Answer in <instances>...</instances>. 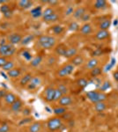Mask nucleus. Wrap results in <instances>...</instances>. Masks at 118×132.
<instances>
[{
	"mask_svg": "<svg viewBox=\"0 0 118 132\" xmlns=\"http://www.w3.org/2000/svg\"><path fill=\"white\" fill-rule=\"evenodd\" d=\"M56 38L51 35H42L38 39V45L44 50H50L56 45Z\"/></svg>",
	"mask_w": 118,
	"mask_h": 132,
	"instance_id": "obj_1",
	"label": "nucleus"
},
{
	"mask_svg": "<svg viewBox=\"0 0 118 132\" xmlns=\"http://www.w3.org/2000/svg\"><path fill=\"white\" fill-rule=\"evenodd\" d=\"M86 98L92 103L95 104L97 102H104L107 100V94L100 91H89L86 93Z\"/></svg>",
	"mask_w": 118,
	"mask_h": 132,
	"instance_id": "obj_2",
	"label": "nucleus"
},
{
	"mask_svg": "<svg viewBox=\"0 0 118 132\" xmlns=\"http://www.w3.org/2000/svg\"><path fill=\"white\" fill-rule=\"evenodd\" d=\"M62 126H63V122H62V119L59 118V116L50 118L47 122V128L49 131H57L61 129Z\"/></svg>",
	"mask_w": 118,
	"mask_h": 132,
	"instance_id": "obj_3",
	"label": "nucleus"
},
{
	"mask_svg": "<svg viewBox=\"0 0 118 132\" xmlns=\"http://www.w3.org/2000/svg\"><path fill=\"white\" fill-rule=\"evenodd\" d=\"M74 70H75V67L70 63H68V64L63 66V67L57 71V76H58L59 78H65V77L73 73Z\"/></svg>",
	"mask_w": 118,
	"mask_h": 132,
	"instance_id": "obj_4",
	"label": "nucleus"
},
{
	"mask_svg": "<svg viewBox=\"0 0 118 132\" xmlns=\"http://www.w3.org/2000/svg\"><path fill=\"white\" fill-rule=\"evenodd\" d=\"M56 88H53L51 86H49L44 91V99L47 102H52L54 101Z\"/></svg>",
	"mask_w": 118,
	"mask_h": 132,
	"instance_id": "obj_5",
	"label": "nucleus"
},
{
	"mask_svg": "<svg viewBox=\"0 0 118 132\" xmlns=\"http://www.w3.org/2000/svg\"><path fill=\"white\" fill-rule=\"evenodd\" d=\"M58 102H59V106L67 108V107H69V106L72 105L73 101H72V98L67 94V95H63V96L61 97V99L58 101Z\"/></svg>",
	"mask_w": 118,
	"mask_h": 132,
	"instance_id": "obj_6",
	"label": "nucleus"
},
{
	"mask_svg": "<svg viewBox=\"0 0 118 132\" xmlns=\"http://www.w3.org/2000/svg\"><path fill=\"white\" fill-rule=\"evenodd\" d=\"M8 41H9L10 44L14 46V45H16V44L20 43L21 41H22V36H21L20 34L13 33L8 36Z\"/></svg>",
	"mask_w": 118,
	"mask_h": 132,
	"instance_id": "obj_7",
	"label": "nucleus"
},
{
	"mask_svg": "<svg viewBox=\"0 0 118 132\" xmlns=\"http://www.w3.org/2000/svg\"><path fill=\"white\" fill-rule=\"evenodd\" d=\"M41 83H42V79L39 77H34V78H32L31 81L29 82V84L27 85V87L28 90H35L40 86Z\"/></svg>",
	"mask_w": 118,
	"mask_h": 132,
	"instance_id": "obj_8",
	"label": "nucleus"
},
{
	"mask_svg": "<svg viewBox=\"0 0 118 132\" xmlns=\"http://www.w3.org/2000/svg\"><path fill=\"white\" fill-rule=\"evenodd\" d=\"M86 13V9L83 6H80V7H78L77 9L74 10L73 12V17L76 20H81V18Z\"/></svg>",
	"mask_w": 118,
	"mask_h": 132,
	"instance_id": "obj_9",
	"label": "nucleus"
},
{
	"mask_svg": "<svg viewBox=\"0 0 118 132\" xmlns=\"http://www.w3.org/2000/svg\"><path fill=\"white\" fill-rule=\"evenodd\" d=\"M77 54H78V48H75V47H72V48H67L64 56L67 59H70L73 58L75 56H77Z\"/></svg>",
	"mask_w": 118,
	"mask_h": 132,
	"instance_id": "obj_10",
	"label": "nucleus"
},
{
	"mask_svg": "<svg viewBox=\"0 0 118 132\" xmlns=\"http://www.w3.org/2000/svg\"><path fill=\"white\" fill-rule=\"evenodd\" d=\"M109 32L108 30H99L95 34V38L98 41H104L109 37Z\"/></svg>",
	"mask_w": 118,
	"mask_h": 132,
	"instance_id": "obj_11",
	"label": "nucleus"
},
{
	"mask_svg": "<svg viewBox=\"0 0 118 132\" xmlns=\"http://www.w3.org/2000/svg\"><path fill=\"white\" fill-rule=\"evenodd\" d=\"M98 64H99V60L97 58H95V57H93V58L89 59V60L86 62L85 67V69L91 71V70L94 69L95 67H98Z\"/></svg>",
	"mask_w": 118,
	"mask_h": 132,
	"instance_id": "obj_12",
	"label": "nucleus"
},
{
	"mask_svg": "<svg viewBox=\"0 0 118 132\" xmlns=\"http://www.w3.org/2000/svg\"><path fill=\"white\" fill-rule=\"evenodd\" d=\"M93 32V27L88 23H85L80 28V33L82 35H89Z\"/></svg>",
	"mask_w": 118,
	"mask_h": 132,
	"instance_id": "obj_13",
	"label": "nucleus"
},
{
	"mask_svg": "<svg viewBox=\"0 0 118 132\" xmlns=\"http://www.w3.org/2000/svg\"><path fill=\"white\" fill-rule=\"evenodd\" d=\"M4 101L7 105H12L15 101H17V97L14 93H7V94L5 95V97L4 98Z\"/></svg>",
	"mask_w": 118,
	"mask_h": 132,
	"instance_id": "obj_14",
	"label": "nucleus"
},
{
	"mask_svg": "<svg viewBox=\"0 0 118 132\" xmlns=\"http://www.w3.org/2000/svg\"><path fill=\"white\" fill-rule=\"evenodd\" d=\"M70 63L76 67V66H80L84 63V57L80 55H77L75 56L73 58H72V61H70Z\"/></svg>",
	"mask_w": 118,
	"mask_h": 132,
	"instance_id": "obj_15",
	"label": "nucleus"
},
{
	"mask_svg": "<svg viewBox=\"0 0 118 132\" xmlns=\"http://www.w3.org/2000/svg\"><path fill=\"white\" fill-rule=\"evenodd\" d=\"M22 106H23V102L20 101V100L17 99V101L14 102L12 105H11V109H12V112L14 113H18L20 112L22 108Z\"/></svg>",
	"mask_w": 118,
	"mask_h": 132,
	"instance_id": "obj_16",
	"label": "nucleus"
},
{
	"mask_svg": "<svg viewBox=\"0 0 118 132\" xmlns=\"http://www.w3.org/2000/svg\"><path fill=\"white\" fill-rule=\"evenodd\" d=\"M12 47H13V45H12V44H10V43H7L4 46H0V55H1V56L5 57L7 56L8 52H9Z\"/></svg>",
	"mask_w": 118,
	"mask_h": 132,
	"instance_id": "obj_17",
	"label": "nucleus"
},
{
	"mask_svg": "<svg viewBox=\"0 0 118 132\" xmlns=\"http://www.w3.org/2000/svg\"><path fill=\"white\" fill-rule=\"evenodd\" d=\"M111 26V20L109 19H106L100 21V23L99 24V29L100 30H108V28Z\"/></svg>",
	"mask_w": 118,
	"mask_h": 132,
	"instance_id": "obj_18",
	"label": "nucleus"
},
{
	"mask_svg": "<svg viewBox=\"0 0 118 132\" xmlns=\"http://www.w3.org/2000/svg\"><path fill=\"white\" fill-rule=\"evenodd\" d=\"M94 110L97 113H102L107 109V104L105 102H97L94 104Z\"/></svg>",
	"mask_w": 118,
	"mask_h": 132,
	"instance_id": "obj_19",
	"label": "nucleus"
},
{
	"mask_svg": "<svg viewBox=\"0 0 118 132\" xmlns=\"http://www.w3.org/2000/svg\"><path fill=\"white\" fill-rule=\"evenodd\" d=\"M31 15L33 18H39V17L42 16V6H36V7L33 8L30 12Z\"/></svg>",
	"mask_w": 118,
	"mask_h": 132,
	"instance_id": "obj_20",
	"label": "nucleus"
},
{
	"mask_svg": "<svg viewBox=\"0 0 118 132\" xmlns=\"http://www.w3.org/2000/svg\"><path fill=\"white\" fill-rule=\"evenodd\" d=\"M18 5L21 9L27 10L31 8V6L33 5V2L29 1V0H20V1H19Z\"/></svg>",
	"mask_w": 118,
	"mask_h": 132,
	"instance_id": "obj_21",
	"label": "nucleus"
},
{
	"mask_svg": "<svg viewBox=\"0 0 118 132\" xmlns=\"http://www.w3.org/2000/svg\"><path fill=\"white\" fill-rule=\"evenodd\" d=\"M21 74V71L18 68H13L12 69L11 71H9L7 72V76L9 78H19Z\"/></svg>",
	"mask_w": 118,
	"mask_h": 132,
	"instance_id": "obj_22",
	"label": "nucleus"
},
{
	"mask_svg": "<svg viewBox=\"0 0 118 132\" xmlns=\"http://www.w3.org/2000/svg\"><path fill=\"white\" fill-rule=\"evenodd\" d=\"M41 129H42V124H41V122H35L29 126L28 131L29 132H40Z\"/></svg>",
	"mask_w": 118,
	"mask_h": 132,
	"instance_id": "obj_23",
	"label": "nucleus"
},
{
	"mask_svg": "<svg viewBox=\"0 0 118 132\" xmlns=\"http://www.w3.org/2000/svg\"><path fill=\"white\" fill-rule=\"evenodd\" d=\"M32 78H33V77H32V75L30 73H27V74H26V75H24L21 78V79L20 81V86H27V85L29 84V82L31 81Z\"/></svg>",
	"mask_w": 118,
	"mask_h": 132,
	"instance_id": "obj_24",
	"label": "nucleus"
},
{
	"mask_svg": "<svg viewBox=\"0 0 118 132\" xmlns=\"http://www.w3.org/2000/svg\"><path fill=\"white\" fill-rule=\"evenodd\" d=\"M67 112V108L64 107H61V106H58V107H56L54 109H53V113L57 116H64L65 113Z\"/></svg>",
	"mask_w": 118,
	"mask_h": 132,
	"instance_id": "obj_25",
	"label": "nucleus"
},
{
	"mask_svg": "<svg viewBox=\"0 0 118 132\" xmlns=\"http://www.w3.org/2000/svg\"><path fill=\"white\" fill-rule=\"evenodd\" d=\"M111 87H112L111 83L109 81H108V80H106V81H104L103 83L100 84V87H99V90H100V92H101V93H104V92L111 89Z\"/></svg>",
	"mask_w": 118,
	"mask_h": 132,
	"instance_id": "obj_26",
	"label": "nucleus"
},
{
	"mask_svg": "<svg viewBox=\"0 0 118 132\" xmlns=\"http://www.w3.org/2000/svg\"><path fill=\"white\" fill-rule=\"evenodd\" d=\"M59 19V16L57 13H53L52 15L50 16H48V17H45L43 18V20L45 22H48V23H51V22H56V21H57Z\"/></svg>",
	"mask_w": 118,
	"mask_h": 132,
	"instance_id": "obj_27",
	"label": "nucleus"
},
{
	"mask_svg": "<svg viewBox=\"0 0 118 132\" xmlns=\"http://www.w3.org/2000/svg\"><path fill=\"white\" fill-rule=\"evenodd\" d=\"M102 71H103V69L100 67H95L94 69L91 70V71H90V75H91L93 78H97L100 75V74L102 73Z\"/></svg>",
	"mask_w": 118,
	"mask_h": 132,
	"instance_id": "obj_28",
	"label": "nucleus"
},
{
	"mask_svg": "<svg viewBox=\"0 0 118 132\" xmlns=\"http://www.w3.org/2000/svg\"><path fill=\"white\" fill-rule=\"evenodd\" d=\"M66 50H67V47H66L65 45H64V44H60V45H58L57 48H56L55 51L58 56H64Z\"/></svg>",
	"mask_w": 118,
	"mask_h": 132,
	"instance_id": "obj_29",
	"label": "nucleus"
},
{
	"mask_svg": "<svg viewBox=\"0 0 118 132\" xmlns=\"http://www.w3.org/2000/svg\"><path fill=\"white\" fill-rule=\"evenodd\" d=\"M106 5H107V2L105 0H97V1L94 2V5H93L94 8L98 10L103 9V8L106 7Z\"/></svg>",
	"mask_w": 118,
	"mask_h": 132,
	"instance_id": "obj_30",
	"label": "nucleus"
},
{
	"mask_svg": "<svg viewBox=\"0 0 118 132\" xmlns=\"http://www.w3.org/2000/svg\"><path fill=\"white\" fill-rule=\"evenodd\" d=\"M42 62V56H37L32 59L31 62H30V64H31V66H33V67H37L38 65H40V63Z\"/></svg>",
	"mask_w": 118,
	"mask_h": 132,
	"instance_id": "obj_31",
	"label": "nucleus"
},
{
	"mask_svg": "<svg viewBox=\"0 0 118 132\" xmlns=\"http://www.w3.org/2000/svg\"><path fill=\"white\" fill-rule=\"evenodd\" d=\"M76 83H77V86H78L79 88H85V87H86L87 85H88V81H87V79L85 78H78L76 81Z\"/></svg>",
	"mask_w": 118,
	"mask_h": 132,
	"instance_id": "obj_32",
	"label": "nucleus"
},
{
	"mask_svg": "<svg viewBox=\"0 0 118 132\" xmlns=\"http://www.w3.org/2000/svg\"><path fill=\"white\" fill-rule=\"evenodd\" d=\"M34 38H35V35H29L25 36L24 38H22V41L20 42L21 45L26 46V45H27V44H29L30 42L34 40Z\"/></svg>",
	"mask_w": 118,
	"mask_h": 132,
	"instance_id": "obj_33",
	"label": "nucleus"
},
{
	"mask_svg": "<svg viewBox=\"0 0 118 132\" xmlns=\"http://www.w3.org/2000/svg\"><path fill=\"white\" fill-rule=\"evenodd\" d=\"M64 27H62L61 25H55L51 27V31L55 34V35H60L64 32Z\"/></svg>",
	"mask_w": 118,
	"mask_h": 132,
	"instance_id": "obj_34",
	"label": "nucleus"
},
{
	"mask_svg": "<svg viewBox=\"0 0 118 132\" xmlns=\"http://www.w3.org/2000/svg\"><path fill=\"white\" fill-rule=\"evenodd\" d=\"M14 68V63L12 61H7L6 62V63L5 65L2 67V69H3L4 71H11L12 69H13Z\"/></svg>",
	"mask_w": 118,
	"mask_h": 132,
	"instance_id": "obj_35",
	"label": "nucleus"
},
{
	"mask_svg": "<svg viewBox=\"0 0 118 132\" xmlns=\"http://www.w3.org/2000/svg\"><path fill=\"white\" fill-rule=\"evenodd\" d=\"M69 30L72 32H77L79 30V25L78 23H77L76 21H72V23H70L69 25Z\"/></svg>",
	"mask_w": 118,
	"mask_h": 132,
	"instance_id": "obj_36",
	"label": "nucleus"
},
{
	"mask_svg": "<svg viewBox=\"0 0 118 132\" xmlns=\"http://www.w3.org/2000/svg\"><path fill=\"white\" fill-rule=\"evenodd\" d=\"M53 13H55V11L53 8H51V7H48V8H46L43 12H42V17L43 18H45V17H48V16H50V15H52Z\"/></svg>",
	"mask_w": 118,
	"mask_h": 132,
	"instance_id": "obj_37",
	"label": "nucleus"
},
{
	"mask_svg": "<svg viewBox=\"0 0 118 132\" xmlns=\"http://www.w3.org/2000/svg\"><path fill=\"white\" fill-rule=\"evenodd\" d=\"M115 62H116V60H115V58H112V59H111V61L109 62L108 64L106 65V67L104 68L103 71H110V70L114 67V65L115 64Z\"/></svg>",
	"mask_w": 118,
	"mask_h": 132,
	"instance_id": "obj_38",
	"label": "nucleus"
},
{
	"mask_svg": "<svg viewBox=\"0 0 118 132\" xmlns=\"http://www.w3.org/2000/svg\"><path fill=\"white\" fill-rule=\"evenodd\" d=\"M57 88L61 91V93H63V95H67L68 93H69V89H68V87L64 84H60Z\"/></svg>",
	"mask_w": 118,
	"mask_h": 132,
	"instance_id": "obj_39",
	"label": "nucleus"
},
{
	"mask_svg": "<svg viewBox=\"0 0 118 132\" xmlns=\"http://www.w3.org/2000/svg\"><path fill=\"white\" fill-rule=\"evenodd\" d=\"M33 122V118H31V117H26V118L22 119V120H20V122H19V125L20 126H22V125H26L27 124V123H30Z\"/></svg>",
	"mask_w": 118,
	"mask_h": 132,
	"instance_id": "obj_40",
	"label": "nucleus"
},
{
	"mask_svg": "<svg viewBox=\"0 0 118 132\" xmlns=\"http://www.w3.org/2000/svg\"><path fill=\"white\" fill-rule=\"evenodd\" d=\"M63 96V93H61V91L59 90L58 88H56V91H55V96H54V101H58L61 97Z\"/></svg>",
	"mask_w": 118,
	"mask_h": 132,
	"instance_id": "obj_41",
	"label": "nucleus"
},
{
	"mask_svg": "<svg viewBox=\"0 0 118 132\" xmlns=\"http://www.w3.org/2000/svg\"><path fill=\"white\" fill-rule=\"evenodd\" d=\"M11 9H10V6L9 5H7V4H5V5H2L0 6V12H2L3 14L6 13L7 12H9Z\"/></svg>",
	"mask_w": 118,
	"mask_h": 132,
	"instance_id": "obj_42",
	"label": "nucleus"
},
{
	"mask_svg": "<svg viewBox=\"0 0 118 132\" xmlns=\"http://www.w3.org/2000/svg\"><path fill=\"white\" fill-rule=\"evenodd\" d=\"M22 56L24 57V58H25L27 61H31L32 59H33L31 53H30L29 51H27V50H25L24 52L22 53Z\"/></svg>",
	"mask_w": 118,
	"mask_h": 132,
	"instance_id": "obj_43",
	"label": "nucleus"
},
{
	"mask_svg": "<svg viewBox=\"0 0 118 132\" xmlns=\"http://www.w3.org/2000/svg\"><path fill=\"white\" fill-rule=\"evenodd\" d=\"M73 12H74V8H73V6L72 5H68L67 7H66V9H65V15L66 16H70V15H72V14H73Z\"/></svg>",
	"mask_w": 118,
	"mask_h": 132,
	"instance_id": "obj_44",
	"label": "nucleus"
},
{
	"mask_svg": "<svg viewBox=\"0 0 118 132\" xmlns=\"http://www.w3.org/2000/svg\"><path fill=\"white\" fill-rule=\"evenodd\" d=\"M0 130H1V132H9L10 126L7 124V123H5V124L0 126Z\"/></svg>",
	"mask_w": 118,
	"mask_h": 132,
	"instance_id": "obj_45",
	"label": "nucleus"
},
{
	"mask_svg": "<svg viewBox=\"0 0 118 132\" xmlns=\"http://www.w3.org/2000/svg\"><path fill=\"white\" fill-rule=\"evenodd\" d=\"M22 114L24 116H27L28 117L30 114H31V109L29 108H25L22 109Z\"/></svg>",
	"mask_w": 118,
	"mask_h": 132,
	"instance_id": "obj_46",
	"label": "nucleus"
},
{
	"mask_svg": "<svg viewBox=\"0 0 118 132\" xmlns=\"http://www.w3.org/2000/svg\"><path fill=\"white\" fill-rule=\"evenodd\" d=\"M90 19H91V15H90L88 12H86V13H85V15H84L82 18H81L80 20L82 21V22H87V21H88Z\"/></svg>",
	"mask_w": 118,
	"mask_h": 132,
	"instance_id": "obj_47",
	"label": "nucleus"
},
{
	"mask_svg": "<svg viewBox=\"0 0 118 132\" xmlns=\"http://www.w3.org/2000/svg\"><path fill=\"white\" fill-rule=\"evenodd\" d=\"M56 61H57V59H56L55 56H50L48 59V63L49 65H52V64H54V63H56Z\"/></svg>",
	"mask_w": 118,
	"mask_h": 132,
	"instance_id": "obj_48",
	"label": "nucleus"
},
{
	"mask_svg": "<svg viewBox=\"0 0 118 132\" xmlns=\"http://www.w3.org/2000/svg\"><path fill=\"white\" fill-rule=\"evenodd\" d=\"M102 55V51L100 50H94L93 52V56H101Z\"/></svg>",
	"mask_w": 118,
	"mask_h": 132,
	"instance_id": "obj_49",
	"label": "nucleus"
},
{
	"mask_svg": "<svg viewBox=\"0 0 118 132\" xmlns=\"http://www.w3.org/2000/svg\"><path fill=\"white\" fill-rule=\"evenodd\" d=\"M48 5L50 6H56L58 5V1H57V0H48Z\"/></svg>",
	"mask_w": 118,
	"mask_h": 132,
	"instance_id": "obj_50",
	"label": "nucleus"
},
{
	"mask_svg": "<svg viewBox=\"0 0 118 132\" xmlns=\"http://www.w3.org/2000/svg\"><path fill=\"white\" fill-rule=\"evenodd\" d=\"M6 94H7V92H6L5 89H1V90H0V100L4 99Z\"/></svg>",
	"mask_w": 118,
	"mask_h": 132,
	"instance_id": "obj_51",
	"label": "nucleus"
},
{
	"mask_svg": "<svg viewBox=\"0 0 118 132\" xmlns=\"http://www.w3.org/2000/svg\"><path fill=\"white\" fill-rule=\"evenodd\" d=\"M12 14H13L12 11V10H10L9 12H7L6 13L4 14V17H5V19H10V18H12Z\"/></svg>",
	"mask_w": 118,
	"mask_h": 132,
	"instance_id": "obj_52",
	"label": "nucleus"
},
{
	"mask_svg": "<svg viewBox=\"0 0 118 132\" xmlns=\"http://www.w3.org/2000/svg\"><path fill=\"white\" fill-rule=\"evenodd\" d=\"M6 59H5V57H4V56H0V67H3L4 65L6 63Z\"/></svg>",
	"mask_w": 118,
	"mask_h": 132,
	"instance_id": "obj_53",
	"label": "nucleus"
},
{
	"mask_svg": "<svg viewBox=\"0 0 118 132\" xmlns=\"http://www.w3.org/2000/svg\"><path fill=\"white\" fill-rule=\"evenodd\" d=\"M15 50H15V48H14V46H13V47H12V48L10 50L9 52H8V54H7V56H12V55H13L14 53H15Z\"/></svg>",
	"mask_w": 118,
	"mask_h": 132,
	"instance_id": "obj_54",
	"label": "nucleus"
},
{
	"mask_svg": "<svg viewBox=\"0 0 118 132\" xmlns=\"http://www.w3.org/2000/svg\"><path fill=\"white\" fill-rule=\"evenodd\" d=\"M113 76H114V79H115V81H118V71L114 72Z\"/></svg>",
	"mask_w": 118,
	"mask_h": 132,
	"instance_id": "obj_55",
	"label": "nucleus"
},
{
	"mask_svg": "<svg viewBox=\"0 0 118 132\" xmlns=\"http://www.w3.org/2000/svg\"><path fill=\"white\" fill-rule=\"evenodd\" d=\"M0 75H1L2 77H4V78H5V79H7V78H9V77H8L5 72H3V71H0Z\"/></svg>",
	"mask_w": 118,
	"mask_h": 132,
	"instance_id": "obj_56",
	"label": "nucleus"
},
{
	"mask_svg": "<svg viewBox=\"0 0 118 132\" xmlns=\"http://www.w3.org/2000/svg\"><path fill=\"white\" fill-rule=\"evenodd\" d=\"M5 44H7L6 43L5 39H2L1 42H0V46H4V45H5Z\"/></svg>",
	"mask_w": 118,
	"mask_h": 132,
	"instance_id": "obj_57",
	"label": "nucleus"
},
{
	"mask_svg": "<svg viewBox=\"0 0 118 132\" xmlns=\"http://www.w3.org/2000/svg\"><path fill=\"white\" fill-rule=\"evenodd\" d=\"M5 3H7V1H6V0H0V4H1V5H5Z\"/></svg>",
	"mask_w": 118,
	"mask_h": 132,
	"instance_id": "obj_58",
	"label": "nucleus"
},
{
	"mask_svg": "<svg viewBox=\"0 0 118 132\" xmlns=\"http://www.w3.org/2000/svg\"><path fill=\"white\" fill-rule=\"evenodd\" d=\"M117 23H118V20H115V22H114V25H115H115H117Z\"/></svg>",
	"mask_w": 118,
	"mask_h": 132,
	"instance_id": "obj_59",
	"label": "nucleus"
},
{
	"mask_svg": "<svg viewBox=\"0 0 118 132\" xmlns=\"http://www.w3.org/2000/svg\"><path fill=\"white\" fill-rule=\"evenodd\" d=\"M98 132H101V131H98Z\"/></svg>",
	"mask_w": 118,
	"mask_h": 132,
	"instance_id": "obj_60",
	"label": "nucleus"
}]
</instances>
